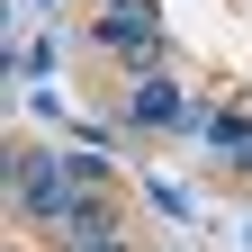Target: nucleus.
Segmentation results:
<instances>
[{
	"instance_id": "nucleus-1",
	"label": "nucleus",
	"mask_w": 252,
	"mask_h": 252,
	"mask_svg": "<svg viewBox=\"0 0 252 252\" xmlns=\"http://www.w3.org/2000/svg\"><path fill=\"white\" fill-rule=\"evenodd\" d=\"M135 117H144V126H171V117H180V99H171L162 81H144V90H135Z\"/></svg>"
}]
</instances>
